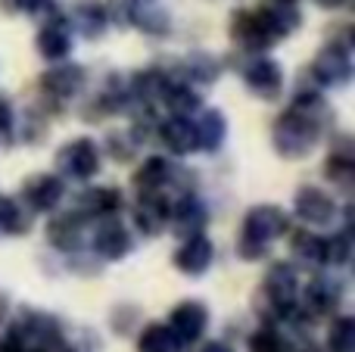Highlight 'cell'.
<instances>
[{
  "mask_svg": "<svg viewBox=\"0 0 355 352\" xmlns=\"http://www.w3.org/2000/svg\"><path fill=\"white\" fill-rule=\"evenodd\" d=\"M334 109L327 106L324 94L318 87H300L290 100V106L271 125V143L281 159H306L321 137L331 131Z\"/></svg>",
  "mask_w": 355,
  "mask_h": 352,
  "instance_id": "6da1fadb",
  "label": "cell"
},
{
  "mask_svg": "<svg viewBox=\"0 0 355 352\" xmlns=\"http://www.w3.org/2000/svg\"><path fill=\"white\" fill-rule=\"evenodd\" d=\"M296 303H300V274L293 262H275L265 272L262 287L252 297V309L265 324L290 322Z\"/></svg>",
  "mask_w": 355,
  "mask_h": 352,
  "instance_id": "7a4b0ae2",
  "label": "cell"
},
{
  "mask_svg": "<svg viewBox=\"0 0 355 352\" xmlns=\"http://www.w3.org/2000/svg\"><path fill=\"white\" fill-rule=\"evenodd\" d=\"M62 346V324L56 315L22 309L10 322V334L0 340V352H56Z\"/></svg>",
  "mask_w": 355,
  "mask_h": 352,
  "instance_id": "3957f363",
  "label": "cell"
},
{
  "mask_svg": "<svg viewBox=\"0 0 355 352\" xmlns=\"http://www.w3.org/2000/svg\"><path fill=\"white\" fill-rule=\"evenodd\" d=\"M352 44L349 37L343 41H331L315 53V60L309 62V81H312L318 91H340L352 81Z\"/></svg>",
  "mask_w": 355,
  "mask_h": 352,
  "instance_id": "277c9868",
  "label": "cell"
},
{
  "mask_svg": "<svg viewBox=\"0 0 355 352\" xmlns=\"http://www.w3.org/2000/svg\"><path fill=\"white\" fill-rule=\"evenodd\" d=\"M103 166V153L94 137H75L53 156V168L62 181H91Z\"/></svg>",
  "mask_w": 355,
  "mask_h": 352,
  "instance_id": "5b68a950",
  "label": "cell"
},
{
  "mask_svg": "<svg viewBox=\"0 0 355 352\" xmlns=\"http://www.w3.org/2000/svg\"><path fill=\"white\" fill-rule=\"evenodd\" d=\"M343 281L337 274H318L306 284V293H302V306L296 303L293 315L300 318H309V322H318V318H327V315H337L340 312V303H343Z\"/></svg>",
  "mask_w": 355,
  "mask_h": 352,
  "instance_id": "8992f818",
  "label": "cell"
},
{
  "mask_svg": "<svg viewBox=\"0 0 355 352\" xmlns=\"http://www.w3.org/2000/svg\"><path fill=\"white\" fill-rule=\"evenodd\" d=\"M87 85V69L78 62H53V69L41 75V100L50 103L56 112L62 109V103L72 97H78Z\"/></svg>",
  "mask_w": 355,
  "mask_h": 352,
  "instance_id": "52a82bcc",
  "label": "cell"
},
{
  "mask_svg": "<svg viewBox=\"0 0 355 352\" xmlns=\"http://www.w3.org/2000/svg\"><path fill=\"white\" fill-rule=\"evenodd\" d=\"M240 75H243L246 91H250L252 97L265 100V103H271V100H277L284 94V66L265 53H252L250 60L243 62Z\"/></svg>",
  "mask_w": 355,
  "mask_h": 352,
  "instance_id": "ba28073f",
  "label": "cell"
},
{
  "mask_svg": "<svg viewBox=\"0 0 355 352\" xmlns=\"http://www.w3.org/2000/svg\"><path fill=\"white\" fill-rule=\"evenodd\" d=\"M91 247H94V256L103 262H122L125 256H131L135 249V237H131L128 225L116 215H103L97 218V228H94V237H91Z\"/></svg>",
  "mask_w": 355,
  "mask_h": 352,
  "instance_id": "9c48e42d",
  "label": "cell"
},
{
  "mask_svg": "<svg viewBox=\"0 0 355 352\" xmlns=\"http://www.w3.org/2000/svg\"><path fill=\"white\" fill-rule=\"evenodd\" d=\"M227 35L243 53H265L268 47H275V37L265 28L259 10H234L231 22H227Z\"/></svg>",
  "mask_w": 355,
  "mask_h": 352,
  "instance_id": "30bf717a",
  "label": "cell"
},
{
  "mask_svg": "<svg viewBox=\"0 0 355 352\" xmlns=\"http://www.w3.org/2000/svg\"><path fill=\"white\" fill-rule=\"evenodd\" d=\"M293 212L296 218H300L306 228H324V225H334L337 222V200L331 197L327 191H321V187H300L293 197Z\"/></svg>",
  "mask_w": 355,
  "mask_h": 352,
  "instance_id": "8fae6325",
  "label": "cell"
},
{
  "mask_svg": "<svg viewBox=\"0 0 355 352\" xmlns=\"http://www.w3.org/2000/svg\"><path fill=\"white\" fill-rule=\"evenodd\" d=\"M290 231V215L287 209L275 203H259L252 209H246L243 215V237H252V240H262V243H271L277 237H284Z\"/></svg>",
  "mask_w": 355,
  "mask_h": 352,
  "instance_id": "7c38bea8",
  "label": "cell"
},
{
  "mask_svg": "<svg viewBox=\"0 0 355 352\" xmlns=\"http://www.w3.org/2000/svg\"><path fill=\"white\" fill-rule=\"evenodd\" d=\"M28 212H56V206L66 200V181L56 172H37L31 178H25L22 197Z\"/></svg>",
  "mask_w": 355,
  "mask_h": 352,
  "instance_id": "4fadbf2b",
  "label": "cell"
},
{
  "mask_svg": "<svg viewBox=\"0 0 355 352\" xmlns=\"http://www.w3.org/2000/svg\"><path fill=\"white\" fill-rule=\"evenodd\" d=\"M168 206H172V200L162 191H144L135 200L131 222L144 237H159L168 228Z\"/></svg>",
  "mask_w": 355,
  "mask_h": 352,
  "instance_id": "5bb4252c",
  "label": "cell"
},
{
  "mask_svg": "<svg viewBox=\"0 0 355 352\" xmlns=\"http://www.w3.org/2000/svg\"><path fill=\"white\" fill-rule=\"evenodd\" d=\"M168 228L178 234V240L190 234H202L209 228V206L196 197L193 191L181 193L172 206H168Z\"/></svg>",
  "mask_w": 355,
  "mask_h": 352,
  "instance_id": "9a60e30c",
  "label": "cell"
},
{
  "mask_svg": "<svg viewBox=\"0 0 355 352\" xmlns=\"http://www.w3.org/2000/svg\"><path fill=\"white\" fill-rule=\"evenodd\" d=\"M172 262L178 272L187 274V278H202L215 262V243L209 240L206 231H202V234H190V237H184L181 247L175 249Z\"/></svg>",
  "mask_w": 355,
  "mask_h": 352,
  "instance_id": "2e32d148",
  "label": "cell"
},
{
  "mask_svg": "<svg viewBox=\"0 0 355 352\" xmlns=\"http://www.w3.org/2000/svg\"><path fill=\"white\" fill-rule=\"evenodd\" d=\"M35 50L41 60L47 62H62L72 53V28H69L66 16L53 12L50 19H44V25L35 35Z\"/></svg>",
  "mask_w": 355,
  "mask_h": 352,
  "instance_id": "e0dca14e",
  "label": "cell"
},
{
  "mask_svg": "<svg viewBox=\"0 0 355 352\" xmlns=\"http://www.w3.org/2000/svg\"><path fill=\"white\" fill-rule=\"evenodd\" d=\"M168 328H172V334L181 340V346L202 340L206 328H209L206 303H200V299H184V303H178L172 309V315H168Z\"/></svg>",
  "mask_w": 355,
  "mask_h": 352,
  "instance_id": "ac0fdd59",
  "label": "cell"
},
{
  "mask_svg": "<svg viewBox=\"0 0 355 352\" xmlns=\"http://www.w3.org/2000/svg\"><path fill=\"white\" fill-rule=\"evenodd\" d=\"M66 22H69V28H72V35H81L85 41H100L112 25L103 0H75Z\"/></svg>",
  "mask_w": 355,
  "mask_h": 352,
  "instance_id": "d6986e66",
  "label": "cell"
},
{
  "mask_svg": "<svg viewBox=\"0 0 355 352\" xmlns=\"http://www.w3.org/2000/svg\"><path fill=\"white\" fill-rule=\"evenodd\" d=\"M85 218L78 212H62L47 222V243L60 253H78L85 247Z\"/></svg>",
  "mask_w": 355,
  "mask_h": 352,
  "instance_id": "ffe728a7",
  "label": "cell"
},
{
  "mask_svg": "<svg viewBox=\"0 0 355 352\" xmlns=\"http://www.w3.org/2000/svg\"><path fill=\"white\" fill-rule=\"evenodd\" d=\"M156 134H159L162 147L172 156L196 153V128H193V118L190 116H172V112H168V118H162V122L156 125Z\"/></svg>",
  "mask_w": 355,
  "mask_h": 352,
  "instance_id": "44dd1931",
  "label": "cell"
},
{
  "mask_svg": "<svg viewBox=\"0 0 355 352\" xmlns=\"http://www.w3.org/2000/svg\"><path fill=\"white\" fill-rule=\"evenodd\" d=\"M221 72H225L221 60L215 53H206V50H193V53H187L181 62H178V78L193 85V87L215 85V81L221 78Z\"/></svg>",
  "mask_w": 355,
  "mask_h": 352,
  "instance_id": "7402d4cb",
  "label": "cell"
},
{
  "mask_svg": "<svg viewBox=\"0 0 355 352\" xmlns=\"http://www.w3.org/2000/svg\"><path fill=\"white\" fill-rule=\"evenodd\" d=\"M193 128H196V150H200V153H218V150L225 147L227 118L221 109H215V106L200 109L193 118Z\"/></svg>",
  "mask_w": 355,
  "mask_h": 352,
  "instance_id": "603a6c76",
  "label": "cell"
},
{
  "mask_svg": "<svg viewBox=\"0 0 355 352\" xmlns=\"http://www.w3.org/2000/svg\"><path fill=\"white\" fill-rule=\"evenodd\" d=\"M122 209V191L119 187H87L75 197V212L85 222L91 218H103V215H116Z\"/></svg>",
  "mask_w": 355,
  "mask_h": 352,
  "instance_id": "cb8c5ba5",
  "label": "cell"
},
{
  "mask_svg": "<svg viewBox=\"0 0 355 352\" xmlns=\"http://www.w3.org/2000/svg\"><path fill=\"white\" fill-rule=\"evenodd\" d=\"M324 178L340 191H352L355 181V156H352V141L346 134L337 137V143H331V153L324 159Z\"/></svg>",
  "mask_w": 355,
  "mask_h": 352,
  "instance_id": "d4e9b609",
  "label": "cell"
},
{
  "mask_svg": "<svg viewBox=\"0 0 355 352\" xmlns=\"http://www.w3.org/2000/svg\"><path fill=\"white\" fill-rule=\"evenodd\" d=\"M178 172H181V168H178L172 159H166V156H147L135 172V191L137 193L166 191V187L178 184Z\"/></svg>",
  "mask_w": 355,
  "mask_h": 352,
  "instance_id": "484cf974",
  "label": "cell"
},
{
  "mask_svg": "<svg viewBox=\"0 0 355 352\" xmlns=\"http://www.w3.org/2000/svg\"><path fill=\"white\" fill-rule=\"evenodd\" d=\"M290 256H293V265L318 272L324 268V237L302 225L300 231L290 234Z\"/></svg>",
  "mask_w": 355,
  "mask_h": 352,
  "instance_id": "4316f807",
  "label": "cell"
},
{
  "mask_svg": "<svg viewBox=\"0 0 355 352\" xmlns=\"http://www.w3.org/2000/svg\"><path fill=\"white\" fill-rule=\"evenodd\" d=\"M259 16H262L265 28L271 31L275 44L284 41V37H290L302 25V12L296 3H275V0H271V3L259 6Z\"/></svg>",
  "mask_w": 355,
  "mask_h": 352,
  "instance_id": "83f0119b",
  "label": "cell"
},
{
  "mask_svg": "<svg viewBox=\"0 0 355 352\" xmlns=\"http://www.w3.org/2000/svg\"><path fill=\"white\" fill-rule=\"evenodd\" d=\"M159 103L166 106L172 116H196V112L202 109V100H200V94H196V87L187 85V81H181V78L168 81Z\"/></svg>",
  "mask_w": 355,
  "mask_h": 352,
  "instance_id": "f1b7e54d",
  "label": "cell"
},
{
  "mask_svg": "<svg viewBox=\"0 0 355 352\" xmlns=\"http://www.w3.org/2000/svg\"><path fill=\"white\" fill-rule=\"evenodd\" d=\"M35 212L25 209L22 200L16 197H3L0 193V234L6 237H22L31 231V222H35Z\"/></svg>",
  "mask_w": 355,
  "mask_h": 352,
  "instance_id": "f546056e",
  "label": "cell"
},
{
  "mask_svg": "<svg viewBox=\"0 0 355 352\" xmlns=\"http://www.w3.org/2000/svg\"><path fill=\"white\" fill-rule=\"evenodd\" d=\"M181 340L172 334L168 324H147L137 337V352H181Z\"/></svg>",
  "mask_w": 355,
  "mask_h": 352,
  "instance_id": "4dcf8cb0",
  "label": "cell"
},
{
  "mask_svg": "<svg viewBox=\"0 0 355 352\" xmlns=\"http://www.w3.org/2000/svg\"><path fill=\"white\" fill-rule=\"evenodd\" d=\"M352 259V231L343 228L337 234L324 237V268H346Z\"/></svg>",
  "mask_w": 355,
  "mask_h": 352,
  "instance_id": "1f68e13d",
  "label": "cell"
},
{
  "mask_svg": "<svg viewBox=\"0 0 355 352\" xmlns=\"http://www.w3.org/2000/svg\"><path fill=\"white\" fill-rule=\"evenodd\" d=\"M327 352H355V318L337 315L327 331Z\"/></svg>",
  "mask_w": 355,
  "mask_h": 352,
  "instance_id": "d6a6232c",
  "label": "cell"
},
{
  "mask_svg": "<svg viewBox=\"0 0 355 352\" xmlns=\"http://www.w3.org/2000/svg\"><path fill=\"white\" fill-rule=\"evenodd\" d=\"M0 12L3 16H41V19H50L56 10V0H0Z\"/></svg>",
  "mask_w": 355,
  "mask_h": 352,
  "instance_id": "836d02e7",
  "label": "cell"
},
{
  "mask_svg": "<svg viewBox=\"0 0 355 352\" xmlns=\"http://www.w3.org/2000/svg\"><path fill=\"white\" fill-rule=\"evenodd\" d=\"M137 141H141L137 131H112L106 137V156H112L116 162H131L137 153Z\"/></svg>",
  "mask_w": 355,
  "mask_h": 352,
  "instance_id": "e575fe53",
  "label": "cell"
},
{
  "mask_svg": "<svg viewBox=\"0 0 355 352\" xmlns=\"http://www.w3.org/2000/svg\"><path fill=\"white\" fill-rule=\"evenodd\" d=\"M246 352H287V340L281 337V331L275 324H262L256 334H250Z\"/></svg>",
  "mask_w": 355,
  "mask_h": 352,
  "instance_id": "d590c367",
  "label": "cell"
},
{
  "mask_svg": "<svg viewBox=\"0 0 355 352\" xmlns=\"http://www.w3.org/2000/svg\"><path fill=\"white\" fill-rule=\"evenodd\" d=\"M137 318H141V309H137V306H131V303L112 306V312H110V328H112V334L128 337L131 331H135Z\"/></svg>",
  "mask_w": 355,
  "mask_h": 352,
  "instance_id": "8d00e7d4",
  "label": "cell"
},
{
  "mask_svg": "<svg viewBox=\"0 0 355 352\" xmlns=\"http://www.w3.org/2000/svg\"><path fill=\"white\" fill-rule=\"evenodd\" d=\"M12 134H16V112H12V100L0 91V147H10Z\"/></svg>",
  "mask_w": 355,
  "mask_h": 352,
  "instance_id": "74e56055",
  "label": "cell"
},
{
  "mask_svg": "<svg viewBox=\"0 0 355 352\" xmlns=\"http://www.w3.org/2000/svg\"><path fill=\"white\" fill-rule=\"evenodd\" d=\"M271 253V243H262V240H252V237H237V259L243 262H262L265 256Z\"/></svg>",
  "mask_w": 355,
  "mask_h": 352,
  "instance_id": "f35d334b",
  "label": "cell"
},
{
  "mask_svg": "<svg viewBox=\"0 0 355 352\" xmlns=\"http://www.w3.org/2000/svg\"><path fill=\"white\" fill-rule=\"evenodd\" d=\"M200 352H234V346L231 343H225V340H206Z\"/></svg>",
  "mask_w": 355,
  "mask_h": 352,
  "instance_id": "ab89813d",
  "label": "cell"
},
{
  "mask_svg": "<svg viewBox=\"0 0 355 352\" xmlns=\"http://www.w3.org/2000/svg\"><path fill=\"white\" fill-rule=\"evenodd\" d=\"M346 3L349 0H315V6H321V10H343Z\"/></svg>",
  "mask_w": 355,
  "mask_h": 352,
  "instance_id": "60d3db41",
  "label": "cell"
},
{
  "mask_svg": "<svg viewBox=\"0 0 355 352\" xmlns=\"http://www.w3.org/2000/svg\"><path fill=\"white\" fill-rule=\"evenodd\" d=\"M6 318H10V297L0 290V324H6Z\"/></svg>",
  "mask_w": 355,
  "mask_h": 352,
  "instance_id": "b9f144b4",
  "label": "cell"
},
{
  "mask_svg": "<svg viewBox=\"0 0 355 352\" xmlns=\"http://www.w3.org/2000/svg\"><path fill=\"white\" fill-rule=\"evenodd\" d=\"M275 3H296V0H275Z\"/></svg>",
  "mask_w": 355,
  "mask_h": 352,
  "instance_id": "7bdbcfd3",
  "label": "cell"
}]
</instances>
